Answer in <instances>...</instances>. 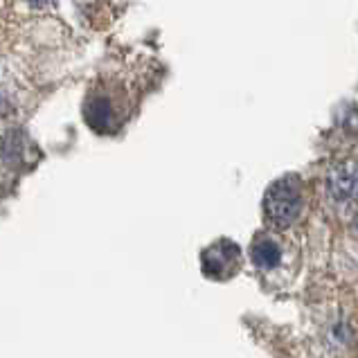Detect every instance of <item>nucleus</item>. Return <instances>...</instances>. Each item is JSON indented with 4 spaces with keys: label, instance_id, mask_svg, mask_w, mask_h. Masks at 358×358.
Returning a JSON list of instances; mask_svg holds the SVG:
<instances>
[{
    "label": "nucleus",
    "instance_id": "obj_3",
    "mask_svg": "<svg viewBox=\"0 0 358 358\" xmlns=\"http://www.w3.org/2000/svg\"><path fill=\"white\" fill-rule=\"evenodd\" d=\"M201 264H203V273H206L208 278L226 280V278H230V275L237 273L239 264H241L239 245L228 241V239H221L203 252Z\"/></svg>",
    "mask_w": 358,
    "mask_h": 358
},
{
    "label": "nucleus",
    "instance_id": "obj_1",
    "mask_svg": "<svg viewBox=\"0 0 358 358\" xmlns=\"http://www.w3.org/2000/svg\"><path fill=\"white\" fill-rule=\"evenodd\" d=\"M302 210V182L298 176L275 180L266 192L264 212L275 228H289Z\"/></svg>",
    "mask_w": 358,
    "mask_h": 358
},
{
    "label": "nucleus",
    "instance_id": "obj_4",
    "mask_svg": "<svg viewBox=\"0 0 358 358\" xmlns=\"http://www.w3.org/2000/svg\"><path fill=\"white\" fill-rule=\"evenodd\" d=\"M327 187L336 201H352L358 199V162L345 160L338 162L327 176Z\"/></svg>",
    "mask_w": 358,
    "mask_h": 358
},
{
    "label": "nucleus",
    "instance_id": "obj_2",
    "mask_svg": "<svg viewBox=\"0 0 358 358\" xmlns=\"http://www.w3.org/2000/svg\"><path fill=\"white\" fill-rule=\"evenodd\" d=\"M86 122L99 133H113L124 122V99L113 97V93L106 90H95L86 99L84 108Z\"/></svg>",
    "mask_w": 358,
    "mask_h": 358
},
{
    "label": "nucleus",
    "instance_id": "obj_5",
    "mask_svg": "<svg viewBox=\"0 0 358 358\" xmlns=\"http://www.w3.org/2000/svg\"><path fill=\"white\" fill-rule=\"evenodd\" d=\"M250 257L259 271H273L275 266L282 264V245L273 237H268V234H262V237H257L252 243Z\"/></svg>",
    "mask_w": 358,
    "mask_h": 358
},
{
    "label": "nucleus",
    "instance_id": "obj_6",
    "mask_svg": "<svg viewBox=\"0 0 358 358\" xmlns=\"http://www.w3.org/2000/svg\"><path fill=\"white\" fill-rule=\"evenodd\" d=\"M356 230H358V217H356Z\"/></svg>",
    "mask_w": 358,
    "mask_h": 358
}]
</instances>
